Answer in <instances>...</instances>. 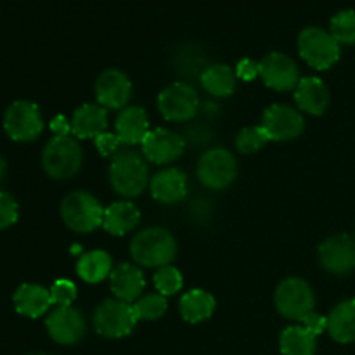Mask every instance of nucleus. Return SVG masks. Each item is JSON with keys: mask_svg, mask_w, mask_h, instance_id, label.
Here are the masks:
<instances>
[{"mask_svg": "<svg viewBox=\"0 0 355 355\" xmlns=\"http://www.w3.org/2000/svg\"><path fill=\"white\" fill-rule=\"evenodd\" d=\"M130 255L142 267L159 269L170 266L177 255L175 238L163 227L144 229L132 239Z\"/></svg>", "mask_w": 355, "mask_h": 355, "instance_id": "1", "label": "nucleus"}, {"mask_svg": "<svg viewBox=\"0 0 355 355\" xmlns=\"http://www.w3.org/2000/svg\"><path fill=\"white\" fill-rule=\"evenodd\" d=\"M110 182L120 196H141L149 184L148 163L139 153L121 149L111 159Z\"/></svg>", "mask_w": 355, "mask_h": 355, "instance_id": "2", "label": "nucleus"}, {"mask_svg": "<svg viewBox=\"0 0 355 355\" xmlns=\"http://www.w3.org/2000/svg\"><path fill=\"white\" fill-rule=\"evenodd\" d=\"M83 153L78 141L71 135H55L42 153V166L45 173L55 180L75 177L82 168Z\"/></svg>", "mask_w": 355, "mask_h": 355, "instance_id": "3", "label": "nucleus"}, {"mask_svg": "<svg viewBox=\"0 0 355 355\" xmlns=\"http://www.w3.org/2000/svg\"><path fill=\"white\" fill-rule=\"evenodd\" d=\"M61 217L68 229L87 234L103 225L104 208L99 200L87 191H73L62 200Z\"/></svg>", "mask_w": 355, "mask_h": 355, "instance_id": "4", "label": "nucleus"}, {"mask_svg": "<svg viewBox=\"0 0 355 355\" xmlns=\"http://www.w3.org/2000/svg\"><path fill=\"white\" fill-rule=\"evenodd\" d=\"M298 52L311 68L324 71L340 59V44L329 31L309 26L298 35Z\"/></svg>", "mask_w": 355, "mask_h": 355, "instance_id": "5", "label": "nucleus"}, {"mask_svg": "<svg viewBox=\"0 0 355 355\" xmlns=\"http://www.w3.org/2000/svg\"><path fill=\"white\" fill-rule=\"evenodd\" d=\"M137 321L134 305L118 298L104 300L94 312V328L104 338L118 340L128 336Z\"/></svg>", "mask_w": 355, "mask_h": 355, "instance_id": "6", "label": "nucleus"}, {"mask_svg": "<svg viewBox=\"0 0 355 355\" xmlns=\"http://www.w3.org/2000/svg\"><path fill=\"white\" fill-rule=\"evenodd\" d=\"M274 302L283 318L300 322L305 315L314 312L315 297L307 281L300 277H286L277 286Z\"/></svg>", "mask_w": 355, "mask_h": 355, "instance_id": "7", "label": "nucleus"}, {"mask_svg": "<svg viewBox=\"0 0 355 355\" xmlns=\"http://www.w3.org/2000/svg\"><path fill=\"white\" fill-rule=\"evenodd\" d=\"M196 175L205 187L222 191L234 182L238 175V163L234 155L224 148H214L203 153L198 162Z\"/></svg>", "mask_w": 355, "mask_h": 355, "instance_id": "8", "label": "nucleus"}, {"mask_svg": "<svg viewBox=\"0 0 355 355\" xmlns=\"http://www.w3.org/2000/svg\"><path fill=\"white\" fill-rule=\"evenodd\" d=\"M158 110L168 121H187L200 110V97L191 85L175 82L158 96Z\"/></svg>", "mask_w": 355, "mask_h": 355, "instance_id": "9", "label": "nucleus"}, {"mask_svg": "<svg viewBox=\"0 0 355 355\" xmlns=\"http://www.w3.org/2000/svg\"><path fill=\"white\" fill-rule=\"evenodd\" d=\"M3 128L12 141H33L44 130L40 110L37 104L28 103V101H16L6 111Z\"/></svg>", "mask_w": 355, "mask_h": 355, "instance_id": "10", "label": "nucleus"}, {"mask_svg": "<svg viewBox=\"0 0 355 355\" xmlns=\"http://www.w3.org/2000/svg\"><path fill=\"white\" fill-rule=\"evenodd\" d=\"M262 128L270 141H293L305 128L304 114L286 104H272L263 113Z\"/></svg>", "mask_w": 355, "mask_h": 355, "instance_id": "11", "label": "nucleus"}, {"mask_svg": "<svg viewBox=\"0 0 355 355\" xmlns=\"http://www.w3.org/2000/svg\"><path fill=\"white\" fill-rule=\"evenodd\" d=\"M260 76L267 87L279 92L297 89L300 82L297 62L283 52H270L260 61Z\"/></svg>", "mask_w": 355, "mask_h": 355, "instance_id": "12", "label": "nucleus"}, {"mask_svg": "<svg viewBox=\"0 0 355 355\" xmlns=\"http://www.w3.org/2000/svg\"><path fill=\"white\" fill-rule=\"evenodd\" d=\"M141 146L142 155L148 162L156 163V165H168L182 156L186 141L168 128H155V130H149Z\"/></svg>", "mask_w": 355, "mask_h": 355, "instance_id": "13", "label": "nucleus"}, {"mask_svg": "<svg viewBox=\"0 0 355 355\" xmlns=\"http://www.w3.org/2000/svg\"><path fill=\"white\" fill-rule=\"evenodd\" d=\"M319 262L329 274L343 276L355 269V239L336 234L319 246Z\"/></svg>", "mask_w": 355, "mask_h": 355, "instance_id": "14", "label": "nucleus"}, {"mask_svg": "<svg viewBox=\"0 0 355 355\" xmlns=\"http://www.w3.org/2000/svg\"><path fill=\"white\" fill-rule=\"evenodd\" d=\"M49 336L59 345H75L85 335V319L75 307H58L49 314Z\"/></svg>", "mask_w": 355, "mask_h": 355, "instance_id": "15", "label": "nucleus"}, {"mask_svg": "<svg viewBox=\"0 0 355 355\" xmlns=\"http://www.w3.org/2000/svg\"><path fill=\"white\" fill-rule=\"evenodd\" d=\"M132 96V82L120 69H106L96 82L97 104L106 110H121Z\"/></svg>", "mask_w": 355, "mask_h": 355, "instance_id": "16", "label": "nucleus"}, {"mask_svg": "<svg viewBox=\"0 0 355 355\" xmlns=\"http://www.w3.org/2000/svg\"><path fill=\"white\" fill-rule=\"evenodd\" d=\"M149 189L158 203L175 205L187 196V177L179 168H165L153 177Z\"/></svg>", "mask_w": 355, "mask_h": 355, "instance_id": "17", "label": "nucleus"}, {"mask_svg": "<svg viewBox=\"0 0 355 355\" xmlns=\"http://www.w3.org/2000/svg\"><path fill=\"white\" fill-rule=\"evenodd\" d=\"M111 291L118 300H123L127 304H134L141 298L142 290L146 286V279L142 270L134 263H121L114 267L110 276Z\"/></svg>", "mask_w": 355, "mask_h": 355, "instance_id": "18", "label": "nucleus"}, {"mask_svg": "<svg viewBox=\"0 0 355 355\" xmlns=\"http://www.w3.org/2000/svg\"><path fill=\"white\" fill-rule=\"evenodd\" d=\"M69 123L76 139H97L107 128V110L101 104H83L73 113Z\"/></svg>", "mask_w": 355, "mask_h": 355, "instance_id": "19", "label": "nucleus"}, {"mask_svg": "<svg viewBox=\"0 0 355 355\" xmlns=\"http://www.w3.org/2000/svg\"><path fill=\"white\" fill-rule=\"evenodd\" d=\"M114 134L121 144H142L146 135L149 134V120L146 111L137 106L123 107L114 123Z\"/></svg>", "mask_w": 355, "mask_h": 355, "instance_id": "20", "label": "nucleus"}, {"mask_svg": "<svg viewBox=\"0 0 355 355\" xmlns=\"http://www.w3.org/2000/svg\"><path fill=\"white\" fill-rule=\"evenodd\" d=\"M295 103H297L298 110L304 111V113L319 116L328 110V87L322 83V80L315 78V76H305L298 82L297 89H295Z\"/></svg>", "mask_w": 355, "mask_h": 355, "instance_id": "21", "label": "nucleus"}, {"mask_svg": "<svg viewBox=\"0 0 355 355\" xmlns=\"http://www.w3.org/2000/svg\"><path fill=\"white\" fill-rule=\"evenodd\" d=\"M51 305V290H45L40 284H23L14 293V307L21 315H26V318H40L49 311Z\"/></svg>", "mask_w": 355, "mask_h": 355, "instance_id": "22", "label": "nucleus"}, {"mask_svg": "<svg viewBox=\"0 0 355 355\" xmlns=\"http://www.w3.org/2000/svg\"><path fill=\"white\" fill-rule=\"evenodd\" d=\"M141 222V211L132 201H116L104 208L103 227L113 236H123L134 231Z\"/></svg>", "mask_w": 355, "mask_h": 355, "instance_id": "23", "label": "nucleus"}, {"mask_svg": "<svg viewBox=\"0 0 355 355\" xmlns=\"http://www.w3.org/2000/svg\"><path fill=\"white\" fill-rule=\"evenodd\" d=\"M328 333L335 342H355V298L336 305L328 315Z\"/></svg>", "mask_w": 355, "mask_h": 355, "instance_id": "24", "label": "nucleus"}, {"mask_svg": "<svg viewBox=\"0 0 355 355\" xmlns=\"http://www.w3.org/2000/svg\"><path fill=\"white\" fill-rule=\"evenodd\" d=\"M179 311L184 321L198 324L214 315L215 298L205 290H191L180 298Z\"/></svg>", "mask_w": 355, "mask_h": 355, "instance_id": "25", "label": "nucleus"}, {"mask_svg": "<svg viewBox=\"0 0 355 355\" xmlns=\"http://www.w3.org/2000/svg\"><path fill=\"white\" fill-rule=\"evenodd\" d=\"M76 272L85 283H101L113 272V260L104 250H94L80 257L76 262Z\"/></svg>", "mask_w": 355, "mask_h": 355, "instance_id": "26", "label": "nucleus"}, {"mask_svg": "<svg viewBox=\"0 0 355 355\" xmlns=\"http://www.w3.org/2000/svg\"><path fill=\"white\" fill-rule=\"evenodd\" d=\"M201 85L210 96L214 97H227L236 89L234 69L227 64H211L203 69L201 73Z\"/></svg>", "mask_w": 355, "mask_h": 355, "instance_id": "27", "label": "nucleus"}, {"mask_svg": "<svg viewBox=\"0 0 355 355\" xmlns=\"http://www.w3.org/2000/svg\"><path fill=\"white\" fill-rule=\"evenodd\" d=\"M315 338L304 326H290L279 336V349L283 355H314Z\"/></svg>", "mask_w": 355, "mask_h": 355, "instance_id": "28", "label": "nucleus"}, {"mask_svg": "<svg viewBox=\"0 0 355 355\" xmlns=\"http://www.w3.org/2000/svg\"><path fill=\"white\" fill-rule=\"evenodd\" d=\"M329 33L340 45L355 44V10H340L329 24Z\"/></svg>", "mask_w": 355, "mask_h": 355, "instance_id": "29", "label": "nucleus"}, {"mask_svg": "<svg viewBox=\"0 0 355 355\" xmlns=\"http://www.w3.org/2000/svg\"><path fill=\"white\" fill-rule=\"evenodd\" d=\"M132 305H134L135 315H137L139 321H156L168 309L166 297H163L159 293L146 295V297H141L139 300H135Z\"/></svg>", "mask_w": 355, "mask_h": 355, "instance_id": "30", "label": "nucleus"}, {"mask_svg": "<svg viewBox=\"0 0 355 355\" xmlns=\"http://www.w3.org/2000/svg\"><path fill=\"white\" fill-rule=\"evenodd\" d=\"M153 283H155V288L158 290L159 295H163V297H172V295L179 293L182 290L184 281L179 269H175L173 266H165L156 270L155 277H153Z\"/></svg>", "mask_w": 355, "mask_h": 355, "instance_id": "31", "label": "nucleus"}, {"mask_svg": "<svg viewBox=\"0 0 355 355\" xmlns=\"http://www.w3.org/2000/svg\"><path fill=\"white\" fill-rule=\"evenodd\" d=\"M269 141V135L263 130L262 125H259V127H246L236 137V149L243 153V155H253V153L260 151Z\"/></svg>", "mask_w": 355, "mask_h": 355, "instance_id": "32", "label": "nucleus"}, {"mask_svg": "<svg viewBox=\"0 0 355 355\" xmlns=\"http://www.w3.org/2000/svg\"><path fill=\"white\" fill-rule=\"evenodd\" d=\"M51 298L58 307H71L76 300V286L68 279H58L51 288Z\"/></svg>", "mask_w": 355, "mask_h": 355, "instance_id": "33", "label": "nucleus"}, {"mask_svg": "<svg viewBox=\"0 0 355 355\" xmlns=\"http://www.w3.org/2000/svg\"><path fill=\"white\" fill-rule=\"evenodd\" d=\"M17 220V203L9 193L0 191V231L10 227Z\"/></svg>", "mask_w": 355, "mask_h": 355, "instance_id": "34", "label": "nucleus"}, {"mask_svg": "<svg viewBox=\"0 0 355 355\" xmlns=\"http://www.w3.org/2000/svg\"><path fill=\"white\" fill-rule=\"evenodd\" d=\"M120 139L116 137V134H110V132H104L99 137L96 139V146L101 151L103 156H114L118 153V146H120Z\"/></svg>", "mask_w": 355, "mask_h": 355, "instance_id": "35", "label": "nucleus"}, {"mask_svg": "<svg viewBox=\"0 0 355 355\" xmlns=\"http://www.w3.org/2000/svg\"><path fill=\"white\" fill-rule=\"evenodd\" d=\"M300 322L302 326H304L305 329H309L314 336H319L321 333L328 331V318H324V315L321 314H315V312H311L309 315H305Z\"/></svg>", "mask_w": 355, "mask_h": 355, "instance_id": "36", "label": "nucleus"}, {"mask_svg": "<svg viewBox=\"0 0 355 355\" xmlns=\"http://www.w3.org/2000/svg\"><path fill=\"white\" fill-rule=\"evenodd\" d=\"M260 75V62H255L253 59H241L236 66V76L245 82H252Z\"/></svg>", "mask_w": 355, "mask_h": 355, "instance_id": "37", "label": "nucleus"}, {"mask_svg": "<svg viewBox=\"0 0 355 355\" xmlns=\"http://www.w3.org/2000/svg\"><path fill=\"white\" fill-rule=\"evenodd\" d=\"M51 130L54 132L55 135H69V132H71V123H68V120H66L62 114H58V116L51 121Z\"/></svg>", "mask_w": 355, "mask_h": 355, "instance_id": "38", "label": "nucleus"}, {"mask_svg": "<svg viewBox=\"0 0 355 355\" xmlns=\"http://www.w3.org/2000/svg\"><path fill=\"white\" fill-rule=\"evenodd\" d=\"M3 173H6V162H3V158L0 156V180H2Z\"/></svg>", "mask_w": 355, "mask_h": 355, "instance_id": "39", "label": "nucleus"}, {"mask_svg": "<svg viewBox=\"0 0 355 355\" xmlns=\"http://www.w3.org/2000/svg\"><path fill=\"white\" fill-rule=\"evenodd\" d=\"M35 355H45V354H35Z\"/></svg>", "mask_w": 355, "mask_h": 355, "instance_id": "40", "label": "nucleus"}]
</instances>
